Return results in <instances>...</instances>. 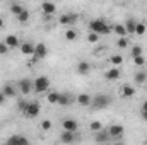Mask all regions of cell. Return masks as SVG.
<instances>
[{
    "mask_svg": "<svg viewBox=\"0 0 147 145\" xmlns=\"http://www.w3.org/2000/svg\"><path fill=\"white\" fill-rule=\"evenodd\" d=\"M89 29L94 31V33H98L99 36H106V34L111 33V26L106 21H103V19H92L89 22Z\"/></svg>",
    "mask_w": 147,
    "mask_h": 145,
    "instance_id": "6da1fadb",
    "label": "cell"
},
{
    "mask_svg": "<svg viewBox=\"0 0 147 145\" xmlns=\"http://www.w3.org/2000/svg\"><path fill=\"white\" fill-rule=\"evenodd\" d=\"M50 91V79L46 75H39L33 80V92L36 94H43Z\"/></svg>",
    "mask_w": 147,
    "mask_h": 145,
    "instance_id": "7a4b0ae2",
    "label": "cell"
},
{
    "mask_svg": "<svg viewBox=\"0 0 147 145\" xmlns=\"http://www.w3.org/2000/svg\"><path fill=\"white\" fill-rule=\"evenodd\" d=\"M111 104V97L106 94H96L92 97V103H91V108L99 111V109H106Z\"/></svg>",
    "mask_w": 147,
    "mask_h": 145,
    "instance_id": "3957f363",
    "label": "cell"
},
{
    "mask_svg": "<svg viewBox=\"0 0 147 145\" xmlns=\"http://www.w3.org/2000/svg\"><path fill=\"white\" fill-rule=\"evenodd\" d=\"M46 55H48V46L45 43H36L34 44V53H33V62L31 63L39 62V60H45Z\"/></svg>",
    "mask_w": 147,
    "mask_h": 145,
    "instance_id": "277c9868",
    "label": "cell"
},
{
    "mask_svg": "<svg viewBox=\"0 0 147 145\" xmlns=\"http://www.w3.org/2000/svg\"><path fill=\"white\" fill-rule=\"evenodd\" d=\"M39 113H41V104L38 101H31L28 104V108L24 109V116L26 118H38Z\"/></svg>",
    "mask_w": 147,
    "mask_h": 145,
    "instance_id": "5b68a950",
    "label": "cell"
},
{
    "mask_svg": "<svg viewBox=\"0 0 147 145\" xmlns=\"http://www.w3.org/2000/svg\"><path fill=\"white\" fill-rule=\"evenodd\" d=\"M108 132H110V135H111V140L118 142V140H121V138H123L125 126H123V125H120V123H116V125H111L110 128H108Z\"/></svg>",
    "mask_w": 147,
    "mask_h": 145,
    "instance_id": "8992f818",
    "label": "cell"
},
{
    "mask_svg": "<svg viewBox=\"0 0 147 145\" xmlns=\"http://www.w3.org/2000/svg\"><path fill=\"white\" fill-rule=\"evenodd\" d=\"M17 91H19L22 96L31 94V92H33V80H29V79H21V80L17 82Z\"/></svg>",
    "mask_w": 147,
    "mask_h": 145,
    "instance_id": "52a82bcc",
    "label": "cell"
},
{
    "mask_svg": "<svg viewBox=\"0 0 147 145\" xmlns=\"http://www.w3.org/2000/svg\"><path fill=\"white\" fill-rule=\"evenodd\" d=\"M77 21H79V15H77V14H72V12H69V14H62L60 19H58L60 26H74Z\"/></svg>",
    "mask_w": 147,
    "mask_h": 145,
    "instance_id": "ba28073f",
    "label": "cell"
},
{
    "mask_svg": "<svg viewBox=\"0 0 147 145\" xmlns=\"http://www.w3.org/2000/svg\"><path fill=\"white\" fill-rule=\"evenodd\" d=\"M41 10H43L45 15H53V14L57 12V3L51 2V0H45V2L41 3Z\"/></svg>",
    "mask_w": 147,
    "mask_h": 145,
    "instance_id": "9c48e42d",
    "label": "cell"
},
{
    "mask_svg": "<svg viewBox=\"0 0 147 145\" xmlns=\"http://www.w3.org/2000/svg\"><path fill=\"white\" fill-rule=\"evenodd\" d=\"M75 103L80 106V108H91V103H92V96H89V94H79L77 97H75Z\"/></svg>",
    "mask_w": 147,
    "mask_h": 145,
    "instance_id": "30bf717a",
    "label": "cell"
},
{
    "mask_svg": "<svg viewBox=\"0 0 147 145\" xmlns=\"http://www.w3.org/2000/svg\"><path fill=\"white\" fill-rule=\"evenodd\" d=\"M120 77H121V72H120L118 67H111L110 70L105 72V79H106L108 82H115V80H118Z\"/></svg>",
    "mask_w": 147,
    "mask_h": 145,
    "instance_id": "8fae6325",
    "label": "cell"
},
{
    "mask_svg": "<svg viewBox=\"0 0 147 145\" xmlns=\"http://www.w3.org/2000/svg\"><path fill=\"white\" fill-rule=\"evenodd\" d=\"M62 128L67 130V132H79V123L74 118H67V119L62 121Z\"/></svg>",
    "mask_w": 147,
    "mask_h": 145,
    "instance_id": "7c38bea8",
    "label": "cell"
},
{
    "mask_svg": "<svg viewBox=\"0 0 147 145\" xmlns=\"http://www.w3.org/2000/svg\"><path fill=\"white\" fill-rule=\"evenodd\" d=\"M72 103H74V97L69 94V92H60V94H58V103H57V104L67 108V106H70Z\"/></svg>",
    "mask_w": 147,
    "mask_h": 145,
    "instance_id": "4fadbf2b",
    "label": "cell"
},
{
    "mask_svg": "<svg viewBox=\"0 0 147 145\" xmlns=\"http://www.w3.org/2000/svg\"><path fill=\"white\" fill-rule=\"evenodd\" d=\"M19 50H21L22 55H26V56H33V53H34V44L29 43V41H24V43L19 44Z\"/></svg>",
    "mask_w": 147,
    "mask_h": 145,
    "instance_id": "5bb4252c",
    "label": "cell"
},
{
    "mask_svg": "<svg viewBox=\"0 0 147 145\" xmlns=\"http://www.w3.org/2000/svg\"><path fill=\"white\" fill-rule=\"evenodd\" d=\"M94 140L96 142H101V144H105V142H110L111 140V135H110V132L108 130H99V132H96L94 133Z\"/></svg>",
    "mask_w": 147,
    "mask_h": 145,
    "instance_id": "9a60e30c",
    "label": "cell"
},
{
    "mask_svg": "<svg viewBox=\"0 0 147 145\" xmlns=\"http://www.w3.org/2000/svg\"><path fill=\"white\" fill-rule=\"evenodd\" d=\"M5 142H7V144H16V145H19V144L28 145V144H29V138H28V137H24V135H12V137H9Z\"/></svg>",
    "mask_w": 147,
    "mask_h": 145,
    "instance_id": "2e32d148",
    "label": "cell"
},
{
    "mask_svg": "<svg viewBox=\"0 0 147 145\" xmlns=\"http://www.w3.org/2000/svg\"><path fill=\"white\" fill-rule=\"evenodd\" d=\"M135 87L134 85H128V84H125V85H121V89H120V94H121V97H125V99H128V97H134L135 96Z\"/></svg>",
    "mask_w": 147,
    "mask_h": 145,
    "instance_id": "e0dca14e",
    "label": "cell"
},
{
    "mask_svg": "<svg viewBox=\"0 0 147 145\" xmlns=\"http://www.w3.org/2000/svg\"><path fill=\"white\" fill-rule=\"evenodd\" d=\"M75 140H77L75 132H67V130H63V133L60 135V142H63V144H74Z\"/></svg>",
    "mask_w": 147,
    "mask_h": 145,
    "instance_id": "ac0fdd59",
    "label": "cell"
},
{
    "mask_svg": "<svg viewBox=\"0 0 147 145\" xmlns=\"http://www.w3.org/2000/svg\"><path fill=\"white\" fill-rule=\"evenodd\" d=\"M2 92L5 94V97H16V96H17V85L5 84V85L2 87Z\"/></svg>",
    "mask_w": 147,
    "mask_h": 145,
    "instance_id": "d6986e66",
    "label": "cell"
},
{
    "mask_svg": "<svg viewBox=\"0 0 147 145\" xmlns=\"http://www.w3.org/2000/svg\"><path fill=\"white\" fill-rule=\"evenodd\" d=\"M3 43L12 50V48H19V38L16 36V34H9V36H5V39H3Z\"/></svg>",
    "mask_w": 147,
    "mask_h": 145,
    "instance_id": "ffe728a7",
    "label": "cell"
},
{
    "mask_svg": "<svg viewBox=\"0 0 147 145\" xmlns=\"http://www.w3.org/2000/svg\"><path fill=\"white\" fill-rule=\"evenodd\" d=\"M89 72H91V65H89L86 60H80V62L77 63V73H80V75H87Z\"/></svg>",
    "mask_w": 147,
    "mask_h": 145,
    "instance_id": "44dd1931",
    "label": "cell"
},
{
    "mask_svg": "<svg viewBox=\"0 0 147 145\" xmlns=\"http://www.w3.org/2000/svg\"><path fill=\"white\" fill-rule=\"evenodd\" d=\"M29 17H31V14H29V10H28V9H22V10L16 15L17 22H21V24H26V22L29 21Z\"/></svg>",
    "mask_w": 147,
    "mask_h": 145,
    "instance_id": "7402d4cb",
    "label": "cell"
},
{
    "mask_svg": "<svg viewBox=\"0 0 147 145\" xmlns=\"http://www.w3.org/2000/svg\"><path fill=\"white\" fill-rule=\"evenodd\" d=\"M125 29H127V34L128 36H132V34H135V26H137V21L135 19H128V21H125Z\"/></svg>",
    "mask_w": 147,
    "mask_h": 145,
    "instance_id": "603a6c76",
    "label": "cell"
},
{
    "mask_svg": "<svg viewBox=\"0 0 147 145\" xmlns=\"http://www.w3.org/2000/svg\"><path fill=\"white\" fill-rule=\"evenodd\" d=\"M58 91H48L46 92V101H48V104H57L58 103Z\"/></svg>",
    "mask_w": 147,
    "mask_h": 145,
    "instance_id": "cb8c5ba5",
    "label": "cell"
},
{
    "mask_svg": "<svg viewBox=\"0 0 147 145\" xmlns=\"http://www.w3.org/2000/svg\"><path fill=\"white\" fill-rule=\"evenodd\" d=\"M111 31H113L118 38H120V36H128V34H127V29H125V26H123V24H115V26L111 28Z\"/></svg>",
    "mask_w": 147,
    "mask_h": 145,
    "instance_id": "d4e9b609",
    "label": "cell"
},
{
    "mask_svg": "<svg viewBox=\"0 0 147 145\" xmlns=\"http://www.w3.org/2000/svg\"><path fill=\"white\" fill-rule=\"evenodd\" d=\"M134 82H135V84H139V85L146 84V82H147V73L146 72H137L135 75H134Z\"/></svg>",
    "mask_w": 147,
    "mask_h": 145,
    "instance_id": "484cf974",
    "label": "cell"
},
{
    "mask_svg": "<svg viewBox=\"0 0 147 145\" xmlns=\"http://www.w3.org/2000/svg\"><path fill=\"white\" fill-rule=\"evenodd\" d=\"M146 31H147L146 22H137V26H135V36H144Z\"/></svg>",
    "mask_w": 147,
    "mask_h": 145,
    "instance_id": "4316f807",
    "label": "cell"
},
{
    "mask_svg": "<svg viewBox=\"0 0 147 145\" xmlns=\"http://www.w3.org/2000/svg\"><path fill=\"white\" fill-rule=\"evenodd\" d=\"M99 39H101V36H99L98 33H94V31H91V33L87 34V43H91V44L99 43Z\"/></svg>",
    "mask_w": 147,
    "mask_h": 145,
    "instance_id": "83f0119b",
    "label": "cell"
},
{
    "mask_svg": "<svg viewBox=\"0 0 147 145\" xmlns=\"http://www.w3.org/2000/svg\"><path fill=\"white\" fill-rule=\"evenodd\" d=\"M110 63H113V67H118V65H121L123 63V56L121 55H111V58H110Z\"/></svg>",
    "mask_w": 147,
    "mask_h": 145,
    "instance_id": "f1b7e54d",
    "label": "cell"
},
{
    "mask_svg": "<svg viewBox=\"0 0 147 145\" xmlns=\"http://www.w3.org/2000/svg\"><path fill=\"white\" fill-rule=\"evenodd\" d=\"M89 130L92 132V133H96V132H99V130H103V123L101 121H91V125H89Z\"/></svg>",
    "mask_w": 147,
    "mask_h": 145,
    "instance_id": "f546056e",
    "label": "cell"
},
{
    "mask_svg": "<svg viewBox=\"0 0 147 145\" xmlns=\"http://www.w3.org/2000/svg\"><path fill=\"white\" fill-rule=\"evenodd\" d=\"M65 39H67V41H75V39H77V31H75L74 28L67 29V31H65Z\"/></svg>",
    "mask_w": 147,
    "mask_h": 145,
    "instance_id": "4dcf8cb0",
    "label": "cell"
},
{
    "mask_svg": "<svg viewBox=\"0 0 147 145\" xmlns=\"http://www.w3.org/2000/svg\"><path fill=\"white\" fill-rule=\"evenodd\" d=\"M116 46L118 48H128V36H120L116 41Z\"/></svg>",
    "mask_w": 147,
    "mask_h": 145,
    "instance_id": "1f68e13d",
    "label": "cell"
},
{
    "mask_svg": "<svg viewBox=\"0 0 147 145\" xmlns=\"http://www.w3.org/2000/svg\"><path fill=\"white\" fill-rule=\"evenodd\" d=\"M134 65H135V67H144V65H146V56H144V55L134 56Z\"/></svg>",
    "mask_w": 147,
    "mask_h": 145,
    "instance_id": "d6a6232c",
    "label": "cell"
},
{
    "mask_svg": "<svg viewBox=\"0 0 147 145\" xmlns=\"http://www.w3.org/2000/svg\"><path fill=\"white\" fill-rule=\"evenodd\" d=\"M130 55H132V58H134V56H139V55H144V53H142V46H139V44L132 46V50H130Z\"/></svg>",
    "mask_w": 147,
    "mask_h": 145,
    "instance_id": "836d02e7",
    "label": "cell"
},
{
    "mask_svg": "<svg viewBox=\"0 0 147 145\" xmlns=\"http://www.w3.org/2000/svg\"><path fill=\"white\" fill-rule=\"evenodd\" d=\"M39 128H41L43 132H50V130H51V121H50V119H43V121L39 123Z\"/></svg>",
    "mask_w": 147,
    "mask_h": 145,
    "instance_id": "e575fe53",
    "label": "cell"
},
{
    "mask_svg": "<svg viewBox=\"0 0 147 145\" xmlns=\"http://www.w3.org/2000/svg\"><path fill=\"white\" fill-rule=\"evenodd\" d=\"M22 9H24V7H22L21 3H12V5H10V12H12L14 15H17V14H19Z\"/></svg>",
    "mask_w": 147,
    "mask_h": 145,
    "instance_id": "d590c367",
    "label": "cell"
},
{
    "mask_svg": "<svg viewBox=\"0 0 147 145\" xmlns=\"http://www.w3.org/2000/svg\"><path fill=\"white\" fill-rule=\"evenodd\" d=\"M28 104H29V103H28L26 99H19V103H17V109H19L21 113H24V109L28 108Z\"/></svg>",
    "mask_w": 147,
    "mask_h": 145,
    "instance_id": "8d00e7d4",
    "label": "cell"
},
{
    "mask_svg": "<svg viewBox=\"0 0 147 145\" xmlns=\"http://www.w3.org/2000/svg\"><path fill=\"white\" fill-rule=\"evenodd\" d=\"M10 48L3 43V41H0V55H7V51H9Z\"/></svg>",
    "mask_w": 147,
    "mask_h": 145,
    "instance_id": "74e56055",
    "label": "cell"
},
{
    "mask_svg": "<svg viewBox=\"0 0 147 145\" xmlns=\"http://www.w3.org/2000/svg\"><path fill=\"white\" fill-rule=\"evenodd\" d=\"M5 99H7V97H5V94H3V92L0 91V106H2L3 103H5Z\"/></svg>",
    "mask_w": 147,
    "mask_h": 145,
    "instance_id": "f35d334b",
    "label": "cell"
},
{
    "mask_svg": "<svg viewBox=\"0 0 147 145\" xmlns=\"http://www.w3.org/2000/svg\"><path fill=\"white\" fill-rule=\"evenodd\" d=\"M140 118L142 121H147V111H140Z\"/></svg>",
    "mask_w": 147,
    "mask_h": 145,
    "instance_id": "ab89813d",
    "label": "cell"
},
{
    "mask_svg": "<svg viewBox=\"0 0 147 145\" xmlns=\"http://www.w3.org/2000/svg\"><path fill=\"white\" fill-rule=\"evenodd\" d=\"M140 111H147V99L142 103V106H140Z\"/></svg>",
    "mask_w": 147,
    "mask_h": 145,
    "instance_id": "60d3db41",
    "label": "cell"
},
{
    "mask_svg": "<svg viewBox=\"0 0 147 145\" xmlns=\"http://www.w3.org/2000/svg\"><path fill=\"white\" fill-rule=\"evenodd\" d=\"M3 26H5V21H3V19H2V17H0V29H2V28H3Z\"/></svg>",
    "mask_w": 147,
    "mask_h": 145,
    "instance_id": "b9f144b4",
    "label": "cell"
}]
</instances>
